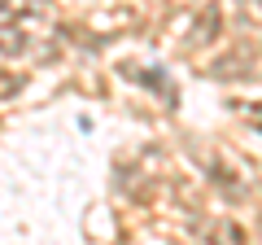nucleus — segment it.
Returning a JSON list of instances; mask_svg holds the SVG:
<instances>
[{
    "label": "nucleus",
    "mask_w": 262,
    "mask_h": 245,
    "mask_svg": "<svg viewBox=\"0 0 262 245\" xmlns=\"http://www.w3.org/2000/svg\"><path fill=\"white\" fill-rule=\"evenodd\" d=\"M201 236H206V245H249L245 241V228L236 223V219H214V223H206L201 228Z\"/></svg>",
    "instance_id": "f03ea898"
},
{
    "label": "nucleus",
    "mask_w": 262,
    "mask_h": 245,
    "mask_svg": "<svg viewBox=\"0 0 262 245\" xmlns=\"http://www.w3.org/2000/svg\"><path fill=\"white\" fill-rule=\"evenodd\" d=\"M31 53V39L22 27H0V57H9V62H18V57Z\"/></svg>",
    "instance_id": "7ed1b4c3"
},
{
    "label": "nucleus",
    "mask_w": 262,
    "mask_h": 245,
    "mask_svg": "<svg viewBox=\"0 0 262 245\" xmlns=\"http://www.w3.org/2000/svg\"><path fill=\"white\" fill-rule=\"evenodd\" d=\"M22 92V75H13V70L0 66V101H9V96Z\"/></svg>",
    "instance_id": "20e7f679"
},
{
    "label": "nucleus",
    "mask_w": 262,
    "mask_h": 245,
    "mask_svg": "<svg viewBox=\"0 0 262 245\" xmlns=\"http://www.w3.org/2000/svg\"><path fill=\"white\" fill-rule=\"evenodd\" d=\"M219 31H223V13H219V5H206V9L196 13L192 31H188V48H206V44H214Z\"/></svg>",
    "instance_id": "f257e3e1"
}]
</instances>
